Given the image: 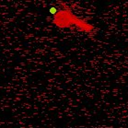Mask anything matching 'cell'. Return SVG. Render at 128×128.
I'll list each match as a JSON object with an SVG mask.
<instances>
[{
  "label": "cell",
  "mask_w": 128,
  "mask_h": 128,
  "mask_svg": "<svg viewBox=\"0 0 128 128\" xmlns=\"http://www.w3.org/2000/svg\"><path fill=\"white\" fill-rule=\"evenodd\" d=\"M76 18L78 17H76L69 9H61L54 14L52 18V23L62 29L70 28L71 26L75 25Z\"/></svg>",
  "instance_id": "6da1fadb"
}]
</instances>
